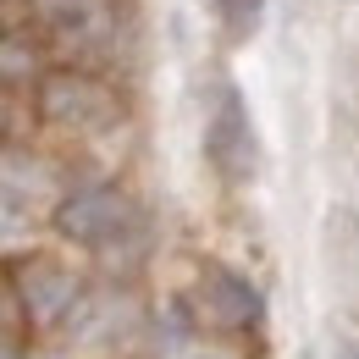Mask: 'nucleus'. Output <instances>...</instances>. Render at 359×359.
I'll use <instances>...</instances> for the list:
<instances>
[{"mask_svg": "<svg viewBox=\"0 0 359 359\" xmlns=\"http://www.w3.org/2000/svg\"><path fill=\"white\" fill-rule=\"evenodd\" d=\"M205 155H210V166H216L226 182L255 177V166H260V138H255L249 105H243L238 89L216 94V111H210V122H205Z\"/></svg>", "mask_w": 359, "mask_h": 359, "instance_id": "nucleus-1", "label": "nucleus"}, {"mask_svg": "<svg viewBox=\"0 0 359 359\" xmlns=\"http://www.w3.org/2000/svg\"><path fill=\"white\" fill-rule=\"evenodd\" d=\"M55 226H61V238H72V243L116 249L122 238L138 232V216L116 188H83V194H72V199L55 210Z\"/></svg>", "mask_w": 359, "mask_h": 359, "instance_id": "nucleus-2", "label": "nucleus"}, {"mask_svg": "<svg viewBox=\"0 0 359 359\" xmlns=\"http://www.w3.org/2000/svg\"><path fill=\"white\" fill-rule=\"evenodd\" d=\"M199 299H205V315L216 326H226V332H255L266 320V304H260L255 282L238 276V271H226V266L199 271Z\"/></svg>", "mask_w": 359, "mask_h": 359, "instance_id": "nucleus-3", "label": "nucleus"}, {"mask_svg": "<svg viewBox=\"0 0 359 359\" xmlns=\"http://www.w3.org/2000/svg\"><path fill=\"white\" fill-rule=\"evenodd\" d=\"M45 111L55 122H67V128H83V133H100L116 116L111 94L100 89L94 78H83V72H55L45 83Z\"/></svg>", "mask_w": 359, "mask_h": 359, "instance_id": "nucleus-4", "label": "nucleus"}, {"mask_svg": "<svg viewBox=\"0 0 359 359\" xmlns=\"http://www.w3.org/2000/svg\"><path fill=\"white\" fill-rule=\"evenodd\" d=\"M216 22L232 45H249L266 22V0H216Z\"/></svg>", "mask_w": 359, "mask_h": 359, "instance_id": "nucleus-5", "label": "nucleus"}, {"mask_svg": "<svg viewBox=\"0 0 359 359\" xmlns=\"http://www.w3.org/2000/svg\"><path fill=\"white\" fill-rule=\"evenodd\" d=\"M205 359H216V354H205Z\"/></svg>", "mask_w": 359, "mask_h": 359, "instance_id": "nucleus-6", "label": "nucleus"}]
</instances>
